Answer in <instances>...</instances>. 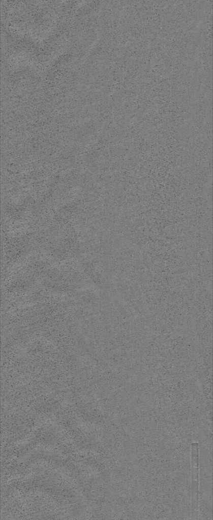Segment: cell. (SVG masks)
<instances>
[{
	"label": "cell",
	"mask_w": 213,
	"mask_h": 520,
	"mask_svg": "<svg viewBox=\"0 0 213 520\" xmlns=\"http://www.w3.org/2000/svg\"><path fill=\"white\" fill-rule=\"evenodd\" d=\"M199 444H191V518L197 519L199 512Z\"/></svg>",
	"instance_id": "1"
}]
</instances>
